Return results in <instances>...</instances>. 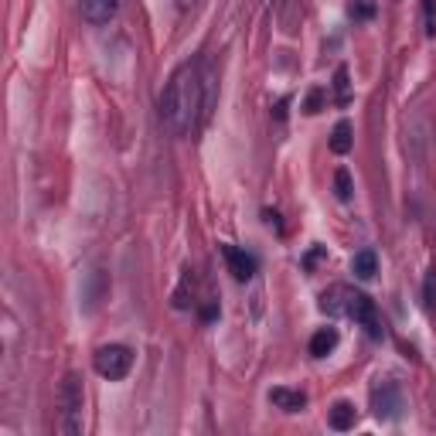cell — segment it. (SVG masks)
Segmentation results:
<instances>
[{
	"label": "cell",
	"mask_w": 436,
	"mask_h": 436,
	"mask_svg": "<svg viewBox=\"0 0 436 436\" xmlns=\"http://www.w3.org/2000/svg\"><path fill=\"white\" fill-rule=\"evenodd\" d=\"M211 102H215V93H211V76L205 72V61L191 58L184 65H177L174 76L167 78L164 95H160V116L171 133L188 136L201 126Z\"/></svg>",
	"instance_id": "obj_1"
},
{
	"label": "cell",
	"mask_w": 436,
	"mask_h": 436,
	"mask_svg": "<svg viewBox=\"0 0 436 436\" xmlns=\"http://www.w3.org/2000/svg\"><path fill=\"white\" fill-rule=\"evenodd\" d=\"M58 406H61V413H65V423H61V430L65 433H78L82 430V382L78 375H65L61 382V389H58Z\"/></svg>",
	"instance_id": "obj_2"
},
{
	"label": "cell",
	"mask_w": 436,
	"mask_h": 436,
	"mask_svg": "<svg viewBox=\"0 0 436 436\" xmlns=\"http://www.w3.org/2000/svg\"><path fill=\"white\" fill-rule=\"evenodd\" d=\"M130 365H133V355H130V348H123V344H106V348L95 351V372L110 382L126 379Z\"/></svg>",
	"instance_id": "obj_3"
},
{
	"label": "cell",
	"mask_w": 436,
	"mask_h": 436,
	"mask_svg": "<svg viewBox=\"0 0 436 436\" xmlns=\"http://www.w3.org/2000/svg\"><path fill=\"white\" fill-rule=\"evenodd\" d=\"M402 409H406V399H402V389H399L396 382L379 379L372 385V413L379 419H399Z\"/></svg>",
	"instance_id": "obj_4"
},
{
	"label": "cell",
	"mask_w": 436,
	"mask_h": 436,
	"mask_svg": "<svg viewBox=\"0 0 436 436\" xmlns=\"http://www.w3.org/2000/svg\"><path fill=\"white\" fill-rule=\"evenodd\" d=\"M348 317H355V324H361L372 338H382V321H379V310H375V300L361 290H351L348 293Z\"/></svg>",
	"instance_id": "obj_5"
},
{
	"label": "cell",
	"mask_w": 436,
	"mask_h": 436,
	"mask_svg": "<svg viewBox=\"0 0 436 436\" xmlns=\"http://www.w3.org/2000/svg\"><path fill=\"white\" fill-rule=\"evenodd\" d=\"M222 256H225L228 273H232L235 280H252V276H256V259L249 256L246 249H239V246H222Z\"/></svg>",
	"instance_id": "obj_6"
},
{
	"label": "cell",
	"mask_w": 436,
	"mask_h": 436,
	"mask_svg": "<svg viewBox=\"0 0 436 436\" xmlns=\"http://www.w3.org/2000/svg\"><path fill=\"white\" fill-rule=\"evenodd\" d=\"M119 0H78V11L89 24H106V20L116 14Z\"/></svg>",
	"instance_id": "obj_7"
},
{
	"label": "cell",
	"mask_w": 436,
	"mask_h": 436,
	"mask_svg": "<svg viewBox=\"0 0 436 436\" xmlns=\"http://www.w3.org/2000/svg\"><path fill=\"white\" fill-rule=\"evenodd\" d=\"M348 286H331V290H324L321 293V310L324 314H348Z\"/></svg>",
	"instance_id": "obj_8"
},
{
	"label": "cell",
	"mask_w": 436,
	"mask_h": 436,
	"mask_svg": "<svg viewBox=\"0 0 436 436\" xmlns=\"http://www.w3.org/2000/svg\"><path fill=\"white\" fill-rule=\"evenodd\" d=\"M269 402H273L276 409H283V413H300L307 406V396L304 392H293V389H273V392H269Z\"/></svg>",
	"instance_id": "obj_9"
},
{
	"label": "cell",
	"mask_w": 436,
	"mask_h": 436,
	"mask_svg": "<svg viewBox=\"0 0 436 436\" xmlns=\"http://www.w3.org/2000/svg\"><path fill=\"white\" fill-rule=\"evenodd\" d=\"M351 273H355L358 280H372V276L379 273V256H375L372 249L355 252V259H351Z\"/></svg>",
	"instance_id": "obj_10"
},
{
	"label": "cell",
	"mask_w": 436,
	"mask_h": 436,
	"mask_svg": "<svg viewBox=\"0 0 436 436\" xmlns=\"http://www.w3.org/2000/svg\"><path fill=\"white\" fill-rule=\"evenodd\" d=\"M334 348H338V331H334V327H321V331L310 338V355H314V358L331 355Z\"/></svg>",
	"instance_id": "obj_11"
},
{
	"label": "cell",
	"mask_w": 436,
	"mask_h": 436,
	"mask_svg": "<svg viewBox=\"0 0 436 436\" xmlns=\"http://www.w3.org/2000/svg\"><path fill=\"white\" fill-rule=\"evenodd\" d=\"M351 143H355V136H351V123H348V119H341V123L334 126V133H331V151L344 157V153L351 151Z\"/></svg>",
	"instance_id": "obj_12"
},
{
	"label": "cell",
	"mask_w": 436,
	"mask_h": 436,
	"mask_svg": "<svg viewBox=\"0 0 436 436\" xmlns=\"http://www.w3.org/2000/svg\"><path fill=\"white\" fill-rule=\"evenodd\" d=\"M355 419H358V413H355L351 402H338V406L331 409V426H334V430H351Z\"/></svg>",
	"instance_id": "obj_13"
},
{
	"label": "cell",
	"mask_w": 436,
	"mask_h": 436,
	"mask_svg": "<svg viewBox=\"0 0 436 436\" xmlns=\"http://www.w3.org/2000/svg\"><path fill=\"white\" fill-rule=\"evenodd\" d=\"M334 191H338V198H341V201H351V194H355L351 174L344 171V167H338V171H334Z\"/></svg>",
	"instance_id": "obj_14"
},
{
	"label": "cell",
	"mask_w": 436,
	"mask_h": 436,
	"mask_svg": "<svg viewBox=\"0 0 436 436\" xmlns=\"http://www.w3.org/2000/svg\"><path fill=\"white\" fill-rule=\"evenodd\" d=\"M334 95H338L341 106H348V99H351V86H348V69L344 65L334 72Z\"/></svg>",
	"instance_id": "obj_15"
},
{
	"label": "cell",
	"mask_w": 436,
	"mask_h": 436,
	"mask_svg": "<svg viewBox=\"0 0 436 436\" xmlns=\"http://www.w3.org/2000/svg\"><path fill=\"white\" fill-rule=\"evenodd\" d=\"M321 106H324V89H310L304 99V113H321Z\"/></svg>",
	"instance_id": "obj_16"
},
{
	"label": "cell",
	"mask_w": 436,
	"mask_h": 436,
	"mask_svg": "<svg viewBox=\"0 0 436 436\" xmlns=\"http://www.w3.org/2000/svg\"><path fill=\"white\" fill-rule=\"evenodd\" d=\"M436 304V273H430L426 276V307Z\"/></svg>",
	"instance_id": "obj_17"
},
{
	"label": "cell",
	"mask_w": 436,
	"mask_h": 436,
	"mask_svg": "<svg viewBox=\"0 0 436 436\" xmlns=\"http://www.w3.org/2000/svg\"><path fill=\"white\" fill-rule=\"evenodd\" d=\"M321 256H324V249H310V252H307V259H304V266H307V269H314V263H317Z\"/></svg>",
	"instance_id": "obj_18"
},
{
	"label": "cell",
	"mask_w": 436,
	"mask_h": 436,
	"mask_svg": "<svg viewBox=\"0 0 436 436\" xmlns=\"http://www.w3.org/2000/svg\"><path fill=\"white\" fill-rule=\"evenodd\" d=\"M263 218H266V225H276V228H280V215H276V211H263Z\"/></svg>",
	"instance_id": "obj_19"
},
{
	"label": "cell",
	"mask_w": 436,
	"mask_h": 436,
	"mask_svg": "<svg viewBox=\"0 0 436 436\" xmlns=\"http://www.w3.org/2000/svg\"><path fill=\"white\" fill-rule=\"evenodd\" d=\"M194 4H198V0H177V7H181V11H191Z\"/></svg>",
	"instance_id": "obj_20"
}]
</instances>
